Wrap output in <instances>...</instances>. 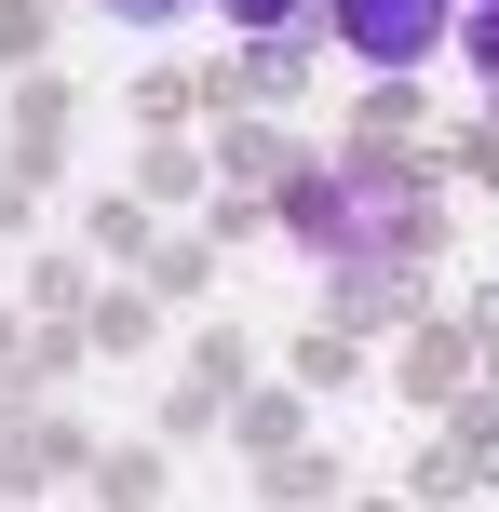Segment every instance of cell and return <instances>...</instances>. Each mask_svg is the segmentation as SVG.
<instances>
[{"label":"cell","instance_id":"6da1fadb","mask_svg":"<svg viewBox=\"0 0 499 512\" xmlns=\"http://www.w3.org/2000/svg\"><path fill=\"white\" fill-rule=\"evenodd\" d=\"M284 216H297L324 256H392L405 230H419V189H405V176H311Z\"/></svg>","mask_w":499,"mask_h":512},{"label":"cell","instance_id":"7a4b0ae2","mask_svg":"<svg viewBox=\"0 0 499 512\" xmlns=\"http://www.w3.org/2000/svg\"><path fill=\"white\" fill-rule=\"evenodd\" d=\"M446 14H459V0H338V27H351L365 68H419V54L446 41Z\"/></svg>","mask_w":499,"mask_h":512},{"label":"cell","instance_id":"3957f363","mask_svg":"<svg viewBox=\"0 0 499 512\" xmlns=\"http://www.w3.org/2000/svg\"><path fill=\"white\" fill-rule=\"evenodd\" d=\"M473 68H499V0H473Z\"/></svg>","mask_w":499,"mask_h":512},{"label":"cell","instance_id":"277c9868","mask_svg":"<svg viewBox=\"0 0 499 512\" xmlns=\"http://www.w3.org/2000/svg\"><path fill=\"white\" fill-rule=\"evenodd\" d=\"M108 14H135V27H162V14H189V0H108Z\"/></svg>","mask_w":499,"mask_h":512},{"label":"cell","instance_id":"5b68a950","mask_svg":"<svg viewBox=\"0 0 499 512\" xmlns=\"http://www.w3.org/2000/svg\"><path fill=\"white\" fill-rule=\"evenodd\" d=\"M230 14H243V27H284V14H297V0H230Z\"/></svg>","mask_w":499,"mask_h":512}]
</instances>
